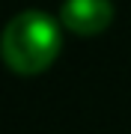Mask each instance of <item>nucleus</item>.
<instances>
[{
    "label": "nucleus",
    "instance_id": "obj_2",
    "mask_svg": "<svg viewBox=\"0 0 131 134\" xmlns=\"http://www.w3.org/2000/svg\"><path fill=\"white\" fill-rule=\"evenodd\" d=\"M60 21L78 36H95L110 27L113 3L110 0H66L60 9Z\"/></svg>",
    "mask_w": 131,
    "mask_h": 134
},
{
    "label": "nucleus",
    "instance_id": "obj_1",
    "mask_svg": "<svg viewBox=\"0 0 131 134\" xmlns=\"http://www.w3.org/2000/svg\"><path fill=\"white\" fill-rule=\"evenodd\" d=\"M60 27L51 15L27 9L0 33V57L15 75H42L60 54Z\"/></svg>",
    "mask_w": 131,
    "mask_h": 134
}]
</instances>
